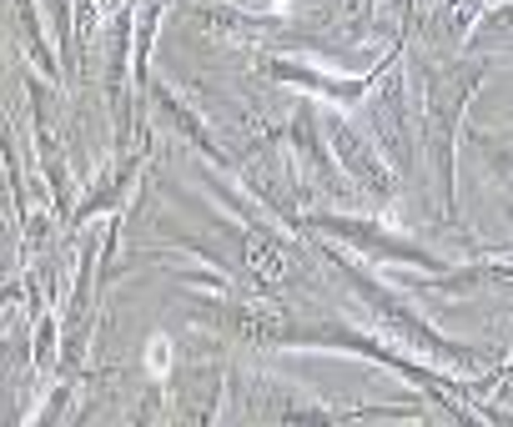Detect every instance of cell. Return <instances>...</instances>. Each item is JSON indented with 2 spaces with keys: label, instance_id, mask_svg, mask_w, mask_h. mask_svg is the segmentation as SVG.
I'll use <instances>...</instances> for the list:
<instances>
[{
  "label": "cell",
  "instance_id": "cell-1",
  "mask_svg": "<svg viewBox=\"0 0 513 427\" xmlns=\"http://www.w3.org/2000/svg\"><path fill=\"white\" fill-rule=\"evenodd\" d=\"M146 362H152V373H167V367H171V352H167V342H152V357H146Z\"/></svg>",
  "mask_w": 513,
  "mask_h": 427
}]
</instances>
